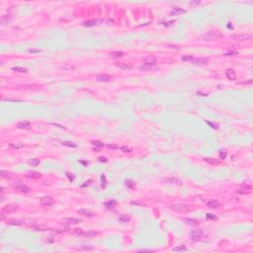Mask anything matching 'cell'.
Listing matches in <instances>:
<instances>
[{"instance_id": "obj_1", "label": "cell", "mask_w": 253, "mask_h": 253, "mask_svg": "<svg viewBox=\"0 0 253 253\" xmlns=\"http://www.w3.org/2000/svg\"><path fill=\"white\" fill-rule=\"evenodd\" d=\"M221 37H222V34L219 31H209V32H207L206 34H204L202 36V38L205 41H208V42L216 41V40L220 39Z\"/></svg>"}, {"instance_id": "obj_2", "label": "cell", "mask_w": 253, "mask_h": 253, "mask_svg": "<svg viewBox=\"0 0 253 253\" xmlns=\"http://www.w3.org/2000/svg\"><path fill=\"white\" fill-rule=\"evenodd\" d=\"M169 208H170L172 211L180 212V213H186V212L191 211V208H189L187 205H182V204L171 205V206H169Z\"/></svg>"}, {"instance_id": "obj_3", "label": "cell", "mask_w": 253, "mask_h": 253, "mask_svg": "<svg viewBox=\"0 0 253 253\" xmlns=\"http://www.w3.org/2000/svg\"><path fill=\"white\" fill-rule=\"evenodd\" d=\"M203 237V230L202 229H193L190 233V238L194 241L201 240Z\"/></svg>"}, {"instance_id": "obj_4", "label": "cell", "mask_w": 253, "mask_h": 253, "mask_svg": "<svg viewBox=\"0 0 253 253\" xmlns=\"http://www.w3.org/2000/svg\"><path fill=\"white\" fill-rule=\"evenodd\" d=\"M18 207L17 205H14V204H11V205H7V206H4L2 209H1V213H4V214H9V213H12L14 211H17Z\"/></svg>"}, {"instance_id": "obj_5", "label": "cell", "mask_w": 253, "mask_h": 253, "mask_svg": "<svg viewBox=\"0 0 253 253\" xmlns=\"http://www.w3.org/2000/svg\"><path fill=\"white\" fill-rule=\"evenodd\" d=\"M231 39L234 41H245V40H251L252 35L251 34H237V35H232Z\"/></svg>"}, {"instance_id": "obj_6", "label": "cell", "mask_w": 253, "mask_h": 253, "mask_svg": "<svg viewBox=\"0 0 253 253\" xmlns=\"http://www.w3.org/2000/svg\"><path fill=\"white\" fill-rule=\"evenodd\" d=\"M193 63L196 65H206L209 59L207 57H199V58H193Z\"/></svg>"}, {"instance_id": "obj_7", "label": "cell", "mask_w": 253, "mask_h": 253, "mask_svg": "<svg viewBox=\"0 0 253 253\" xmlns=\"http://www.w3.org/2000/svg\"><path fill=\"white\" fill-rule=\"evenodd\" d=\"M53 202L54 201L51 197H43L41 199V204H42V206H44V207H48V206L52 205Z\"/></svg>"}, {"instance_id": "obj_8", "label": "cell", "mask_w": 253, "mask_h": 253, "mask_svg": "<svg viewBox=\"0 0 253 253\" xmlns=\"http://www.w3.org/2000/svg\"><path fill=\"white\" fill-rule=\"evenodd\" d=\"M184 13H186V10H184L182 8H179V7L172 8V10L170 12L171 16H178V15H181V14H184Z\"/></svg>"}, {"instance_id": "obj_9", "label": "cell", "mask_w": 253, "mask_h": 253, "mask_svg": "<svg viewBox=\"0 0 253 253\" xmlns=\"http://www.w3.org/2000/svg\"><path fill=\"white\" fill-rule=\"evenodd\" d=\"M12 20H13V16H12V15H9V14H8V15H3V16L1 17L0 23H1L2 26H4V25L10 23Z\"/></svg>"}, {"instance_id": "obj_10", "label": "cell", "mask_w": 253, "mask_h": 253, "mask_svg": "<svg viewBox=\"0 0 253 253\" xmlns=\"http://www.w3.org/2000/svg\"><path fill=\"white\" fill-rule=\"evenodd\" d=\"M225 76H226V78H227V79H229V80H234V79L236 78L235 71H234L232 68H228V69H226V71H225Z\"/></svg>"}, {"instance_id": "obj_11", "label": "cell", "mask_w": 253, "mask_h": 253, "mask_svg": "<svg viewBox=\"0 0 253 253\" xmlns=\"http://www.w3.org/2000/svg\"><path fill=\"white\" fill-rule=\"evenodd\" d=\"M62 221L65 223H69V224H75V223L81 222V219L76 218V217H64L62 219Z\"/></svg>"}, {"instance_id": "obj_12", "label": "cell", "mask_w": 253, "mask_h": 253, "mask_svg": "<svg viewBox=\"0 0 253 253\" xmlns=\"http://www.w3.org/2000/svg\"><path fill=\"white\" fill-rule=\"evenodd\" d=\"M97 80L99 82H109L112 80V76H110L108 74H100L97 76Z\"/></svg>"}, {"instance_id": "obj_13", "label": "cell", "mask_w": 253, "mask_h": 253, "mask_svg": "<svg viewBox=\"0 0 253 253\" xmlns=\"http://www.w3.org/2000/svg\"><path fill=\"white\" fill-rule=\"evenodd\" d=\"M15 189H16L17 191L21 192V193H29V192H31V189H30L28 186H26V185H23V184L15 186Z\"/></svg>"}, {"instance_id": "obj_14", "label": "cell", "mask_w": 253, "mask_h": 253, "mask_svg": "<svg viewBox=\"0 0 253 253\" xmlns=\"http://www.w3.org/2000/svg\"><path fill=\"white\" fill-rule=\"evenodd\" d=\"M0 175H1L3 178H6V179H12V178H15V175H14L12 172L5 171V170H1Z\"/></svg>"}, {"instance_id": "obj_15", "label": "cell", "mask_w": 253, "mask_h": 253, "mask_svg": "<svg viewBox=\"0 0 253 253\" xmlns=\"http://www.w3.org/2000/svg\"><path fill=\"white\" fill-rule=\"evenodd\" d=\"M17 127L18 128H23V129H30L31 128V124L29 122H27V121L20 122V123H18Z\"/></svg>"}, {"instance_id": "obj_16", "label": "cell", "mask_w": 253, "mask_h": 253, "mask_svg": "<svg viewBox=\"0 0 253 253\" xmlns=\"http://www.w3.org/2000/svg\"><path fill=\"white\" fill-rule=\"evenodd\" d=\"M59 68L62 69V70H65V71H72V70H75V66H74V65H71V64H69V63H65V64L59 66Z\"/></svg>"}, {"instance_id": "obj_17", "label": "cell", "mask_w": 253, "mask_h": 253, "mask_svg": "<svg viewBox=\"0 0 253 253\" xmlns=\"http://www.w3.org/2000/svg\"><path fill=\"white\" fill-rule=\"evenodd\" d=\"M27 176H28L29 178H31V179H38V178H40V177L42 176V174H41L40 172H36V171H30V172H28Z\"/></svg>"}, {"instance_id": "obj_18", "label": "cell", "mask_w": 253, "mask_h": 253, "mask_svg": "<svg viewBox=\"0 0 253 253\" xmlns=\"http://www.w3.org/2000/svg\"><path fill=\"white\" fill-rule=\"evenodd\" d=\"M144 64L154 66L156 64V58H154V57H146V58H144Z\"/></svg>"}, {"instance_id": "obj_19", "label": "cell", "mask_w": 253, "mask_h": 253, "mask_svg": "<svg viewBox=\"0 0 253 253\" xmlns=\"http://www.w3.org/2000/svg\"><path fill=\"white\" fill-rule=\"evenodd\" d=\"M207 206H208L209 208H211V209H216V208H218L220 205H219V203H218L216 200H211V201L208 202Z\"/></svg>"}, {"instance_id": "obj_20", "label": "cell", "mask_w": 253, "mask_h": 253, "mask_svg": "<svg viewBox=\"0 0 253 253\" xmlns=\"http://www.w3.org/2000/svg\"><path fill=\"white\" fill-rule=\"evenodd\" d=\"M117 205V202L115 200H109L105 203V207L108 209V210H111V209H114L115 206Z\"/></svg>"}, {"instance_id": "obj_21", "label": "cell", "mask_w": 253, "mask_h": 253, "mask_svg": "<svg viewBox=\"0 0 253 253\" xmlns=\"http://www.w3.org/2000/svg\"><path fill=\"white\" fill-rule=\"evenodd\" d=\"M7 224H9V225H22V224H24V221L19 220V219H9V220H7Z\"/></svg>"}, {"instance_id": "obj_22", "label": "cell", "mask_w": 253, "mask_h": 253, "mask_svg": "<svg viewBox=\"0 0 253 253\" xmlns=\"http://www.w3.org/2000/svg\"><path fill=\"white\" fill-rule=\"evenodd\" d=\"M34 87H38V86H35V85H25V86H18L17 89L18 90H34V89H37V88H34Z\"/></svg>"}, {"instance_id": "obj_23", "label": "cell", "mask_w": 253, "mask_h": 253, "mask_svg": "<svg viewBox=\"0 0 253 253\" xmlns=\"http://www.w3.org/2000/svg\"><path fill=\"white\" fill-rule=\"evenodd\" d=\"M110 55L113 57H123V56L126 55V53L124 51H114V52H111Z\"/></svg>"}, {"instance_id": "obj_24", "label": "cell", "mask_w": 253, "mask_h": 253, "mask_svg": "<svg viewBox=\"0 0 253 253\" xmlns=\"http://www.w3.org/2000/svg\"><path fill=\"white\" fill-rule=\"evenodd\" d=\"M79 213H81V214H83V215H86V216H89V217H93L95 214L93 213V212H91V211H87V210H83V209H81V210H79L78 211Z\"/></svg>"}, {"instance_id": "obj_25", "label": "cell", "mask_w": 253, "mask_h": 253, "mask_svg": "<svg viewBox=\"0 0 253 253\" xmlns=\"http://www.w3.org/2000/svg\"><path fill=\"white\" fill-rule=\"evenodd\" d=\"M155 67L154 66H151V65H147V64H143V65H140L139 66V69L140 70H143V71H150L152 69H154Z\"/></svg>"}, {"instance_id": "obj_26", "label": "cell", "mask_w": 253, "mask_h": 253, "mask_svg": "<svg viewBox=\"0 0 253 253\" xmlns=\"http://www.w3.org/2000/svg\"><path fill=\"white\" fill-rule=\"evenodd\" d=\"M116 66L122 68V69H130L132 66L131 65H128L126 63H124V62H119V63H116Z\"/></svg>"}, {"instance_id": "obj_27", "label": "cell", "mask_w": 253, "mask_h": 253, "mask_svg": "<svg viewBox=\"0 0 253 253\" xmlns=\"http://www.w3.org/2000/svg\"><path fill=\"white\" fill-rule=\"evenodd\" d=\"M28 163H29L30 165H32V166H38V165L41 163V161H40V159H38V158H32V159H30V160L28 161Z\"/></svg>"}, {"instance_id": "obj_28", "label": "cell", "mask_w": 253, "mask_h": 253, "mask_svg": "<svg viewBox=\"0 0 253 253\" xmlns=\"http://www.w3.org/2000/svg\"><path fill=\"white\" fill-rule=\"evenodd\" d=\"M97 24V21L96 20H90V21H86L82 24V26L84 27H93Z\"/></svg>"}, {"instance_id": "obj_29", "label": "cell", "mask_w": 253, "mask_h": 253, "mask_svg": "<svg viewBox=\"0 0 253 253\" xmlns=\"http://www.w3.org/2000/svg\"><path fill=\"white\" fill-rule=\"evenodd\" d=\"M83 237H86V238H93L96 236V232H93V231H87V232H83L82 234Z\"/></svg>"}, {"instance_id": "obj_30", "label": "cell", "mask_w": 253, "mask_h": 253, "mask_svg": "<svg viewBox=\"0 0 253 253\" xmlns=\"http://www.w3.org/2000/svg\"><path fill=\"white\" fill-rule=\"evenodd\" d=\"M12 70L17 71V72H20V73H26V72L28 71L26 68L21 67V66H14V67H12Z\"/></svg>"}, {"instance_id": "obj_31", "label": "cell", "mask_w": 253, "mask_h": 253, "mask_svg": "<svg viewBox=\"0 0 253 253\" xmlns=\"http://www.w3.org/2000/svg\"><path fill=\"white\" fill-rule=\"evenodd\" d=\"M10 146H11L12 148H15V149H19V148H22V147H24V144H23L22 142H13V143H11V144H10Z\"/></svg>"}, {"instance_id": "obj_32", "label": "cell", "mask_w": 253, "mask_h": 253, "mask_svg": "<svg viewBox=\"0 0 253 253\" xmlns=\"http://www.w3.org/2000/svg\"><path fill=\"white\" fill-rule=\"evenodd\" d=\"M125 184H126V187H128V188H130V189H132V188L135 186V183H134L131 179H126V181H125Z\"/></svg>"}, {"instance_id": "obj_33", "label": "cell", "mask_w": 253, "mask_h": 253, "mask_svg": "<svg viewBox=\"0 0 253 253\" xmlns=\"http://www.w3.org/2000/svg\"><path fill=\"white\" fill-rule=\"evenodd\" d=\"M129 219H130V216H129V215H126V214H122V215L119 217V220L122 221V222H127V221H129Z\"/></svg>"}, {"instance_id": "obj_34", "label": "cell", "mask_w": 253, "mask_h": 253, "mask_svg": "<svg viewBox=\"0 0 253 253\" xmlns=\"http://www.w3.org/2000/svg\"><path fill=\"white\" fill-rule=\"evenodd\" d=\"M83 232H84V231H83L82 229H80V228H74L73 231H72V233L75 234V235H77V236H82Z\"/></svg>"}, {"instance_id": "obj_35", "label": "cell", "mask_w": 253, "mask_h": 253, "mask_svg": "<svg viewBox=\"0 0 253 253\" xmlns=\"http://www.w3.org/2000/svg\"><path fill=\"white\" fill-rule=\"evenodd\" d=\"M62 144L65 145V146H68V147H76V146H77V145H76L74 142H72V141H63Z\"/></svg>"}, {"instance_id": "obj_36", "label": "cell", "mask_w": 253, "mask_h": 253, "mask_svg": "<svg viewBox=\"0 0 253 253\" xmlns=\"http://www.w3.org/2000/svg\"><path fill=\"white\" fill-rule=\"evenodd\" d=\"M172 251H187V248L184 245H180L178 247H174L172 249Z\"/></svg>"}, {"instance_id": "obj_37", "label": "cell", "mask_w": 253, "mask_h": 253, "mask_svg": "<svg viewBox=\"0 0 253 253\" xmlns=\"http://www.w3.org/2000/svg\"><path fill=\"white\" fill-rule=\"evenodd\" d=\"M185 220H186V222H187L188 224H191V225H197V224H199V221H196V220H194V219L185 218Z\"/></svg>"}, {"instance_id": "obj_38", "label": "cell", "mask_w": 253, "mask_h": 253, "mask_svg": "<svg viewBox=\"0 0 253 253\" xmlns=\"http://www.w3.org/2000/svg\"><path fill=\"white\" fill-rule=\"evenodd\" d=\"M204 160H205L206 162H208V163H211V164H216V163H217V161H216L215 159L211 158V157H207V158H205Z\"/></svg>"}, {"instance_id": "obj_39", "label": "cell", "mask_w": 253, "mask_h": 253, "mask_svg": "<svg viewBox=\"0 0 253 253\" xmlns=\"http://www.w3.org/2000/svg\"><path fill=\"white\" fill-rule=\"evenodd\" d=\"M181 59L183 61H191V60H193V56L192 55H183L181 57Z\"/></svg>"}, {"instance_id": "obj_40", "label": "cell", "mask_w": 253, "mask_h": 253, "mask_svg": "<svg viewBox=\"0 0 253 253\" xmlns=\"http://www.w3.org/2000/svg\"><path fill=\"white\" fill-rule=\"evenodd\" d=\"M238 52L236 51V50H229V51H227V52H225L224 53V56H231V55H235V54H237Z\"/></svg>"}, {"instance_id": "obj_41", "label": "cell", "mask_w": 253, "mask_h": 253, "mask_svg": "<svg viewBox=\"0 0 253 253\" xmlns=\"http://www.w3.org/2000/svg\"><path fill=\"white\" fill-rule=\"evenodd\" d=\"M3 101H6V102H22L23 100H21V99H12V98H5V99H3Z\"/></svg>"}, {"instance_id": "obj_42", "label": "cell", "mask_w": 253, "mask_h": 253, "mask_svg": "<svg viewBox=\"0 0 253 253\" xmlns=\"http://www.w3.org/2000/svg\"><path fill=\"white\" fill-rule=\"evenodd\" d=\"M91 143H92V144H94V145H97V146H99V147L104 146V143H103V142H101V141H99V140H92V141H91Z\"/></svg>"}, {"instance_id": "obj_43", "label": "cell", "mask_w": 253, "mask_h": 253, "mask_svg": "<svg viewBox=\"0 0 253 253\" xmlns=\"http://www.w3.org/2000/svg\"><path fill=\"white\" fill-rule=\"evenodd\" d=\"M219 157H220L221 159H225V157H226V150H225V149H221V150H220V152H219Z\"/></svg>"}, {"instance_id": "obj_44", "label": "cell", "mask_w": 253, "mask_h": 253, "mask_svg": "<svg viewBox=\"0 0 253 253\" xmlns=\"http://www.w3.org/2000/svg\"><path fill=\"white\" fill-rule=\"evenodd\" d=\"M121 149L124 151V152H131V150H132V148L131 147H128V146H121Z\"/></svg>"}, {"instance_id": "obj_45", "label": "cell", "mask_w": 253, "mask_h": 253, "mask_svg": "<svg viewBox=\"0 0 253 253\" xmlns=\"http://www.w3.org/2000/svg\"><path fill=\"white\" fill-rule=\"evenodd\" d=\"M101 179H102V184H101V186H102L103 188H106L107 183H106V180H105V175H102V176H101Z\"/></svg>"}, {"instance_id": "obj_46", "label": "cell", "mask_w": 253, "mask_h": 253, "mask_svg": "<svg viewBox=\"0 0 253 253\" xmlns=\"http://www.w3.org/2000/svg\"><path fill=\"white\" fill-rule=\"evenodd\" d=\"M28 52H30V53H39V52H41V50L40 49H35V48H29Z\"/></svg>"}, {"instance_id": "obj_47", "label": "cell", "mask_w": 253, "mask_h": 253, "mask_svg": "<svg viewBox=\"0 0 253 253\" xmlns=\"http://www.w3.org/2000/svg\"><path fill=\"white\" fill-rule=\"evenodd\" d=\"M71 174H72V173H69V172H67V173H66V176H67V177L69 178V180L72 182V181H73V179H74V175H71Z\"/></svg>"}, {"instance_id": "obj_48", "label": "cell", "mask_w": 253, "mask_h": 253, "mask_svg": "<svg viewBox=\"0 0 253 253\" xmlns=\"http://www.w3.org/2000/svg\"><path fill=\"white\" fill-rule=\"evenodd\" d=\"M108 147L111 148V149H118V148H119V146H118V145H115V144H109Z\"/></svg>"}, {"instance_id": "obj_49", "label": "cell", "mask_w": 253, "mask_h": 253, "mask_svg": "<svg viewBox=\"0 0 253 253\" xmlns=\"http://www.w3.org/2000/svg\"><path fill=\"white\" fill-rule=\"evenodd\" d=\"M207 124H209V125H210L211 127H213V128H217V125H216V124H212V123L208 122V121H207Z\"/></svg>"}, {"instance_id": "obj_50", "label": "cell", "mask_w": 253, "mask_h": 253, "mask_svg": "<svg viewBox=\"0 0 253 253\" xmlns=\"http://www.w3.org/2000/svg\"><path fill=\"white\" fill-rule=\"evenodd\" d=\"M98 160H99L100 162H106V161H107V158H106V157L101 156V157H99V158H98Z\"/></svg>"}, {"instance_id": "obj_51", "label": "cell", "mask_w": 253, "mask_h": 253, "mask_svg": "<svg viewBox=\"0 0 253 253\" xmlns=\"http://www.w3.org/2000/svg\"><path fill=\"white\" fill-rule=\"evenodd\" d=\"M82 249H85V250H93V247H89V246H82Z\"/></svg>"}, {"instance_id": "obj_52", "label": "cell", "mask_w": 253, "mask_h": 253, "mask_svg": "<svg viewBox=\"0 0 253 253\" xmlns=\"http://www.w3.org/2000/svg\"><path fill=\"white\" fill-rule=\"evenodd\" d=\"M207 217H208V218H213V219H214V218H216V216H215V215H212V214H210V213H208V214H207Z\"/></svg>"}, {"instance_id": "obj_53", "label": "cell", "mask_w": 253, "mask_h": 253, "mask_svg": "<svg viewBox=\"0 0 253 253\" xmlns=\"http://www.w3.org/2000/svg\"><path fill=\"white\" fill-rule=\"evenodd\" d=\"M174 22H175V21H170V22H168V23H165V24H164V26H166V27H168V26H171V25H172Z\"/></svg>"}, {"instance_id": "obj_54", "label": "cell", "mask_w": 253, "mask_h": 253, "mask_svg": "<svg viewBox=\"0 0 253 253\" xmlns=\"http://www.w3.org/2000/svg\"><path fill=\"white\" fill-rule=\"evenodd\" d=\"M90 184H92V181H91V180H89V181H88V183H85V184H83V185H82V187L88 186V185H90Z\"/></svg>"}, {"instance_id": "obj_55", "label": "cell", "mask_w": 253, "mask_h": 253, "mask_svg": "<svg viewBox=\"0 0 253 253\" xmlns=\"http://www.w3.org/2000/svg\"><path fill=\"white\" fill-rule=\"evenodd\" d=\"M200 3H201L200 1H199V2L195 1V2H191V3H190V5H198V4H200Z\"/></svg>"}, {"instance_id": "obj_56", "label": "cell", "mask_w": 253, "mask_h": 253, "mask_svg": "<svg viewBox=\"0 0 253 253\" xmlns=\"http://www.w3.org/2000/svg\"><path fill=\"white\" fill-rule=\"evenodd\" d=\"M3 201H4V196L1 195V202H3Z\"/></svg>"}]
</instances>
